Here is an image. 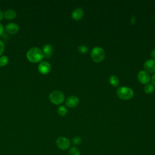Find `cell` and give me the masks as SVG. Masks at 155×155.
I'll list each match as a JSON object with an SVG mask.
<instances>
[{"mask_svg": "<svg viewBox=\"0 0 155 155\" xmlns=\"http://www.w3.org/2000/svg\"><path fill=\"white\" fill-rule=\"evenodd\" d=\"M58 113L61 116H64L67 113V108L64 105H61L58 108Z\"/></svg>", "mask_w": 155, "mask_h": 155, "instance_id": "cell-16", "label": "cell"}, {"mask_svg": "<svg viewBox=\"0 0 155 155\" xmlns=\"http://www.w3.org/2000/svg\"><path fill=\"white\" fill-rule=\"evenodd\" d=\"M19 30V25L14 22H10L7 24L5 27V31L10 35L16 34Z\"/></svg>", "mask_w": 155, "mask_h": 155, "instance_id": "cell-7", "label": "cell"}, {"mask_svg": "<svg viewBox=\"0 0 155 155\" xmlns=\"http://www.w3.org/2000/svg\"><path fill=\"white\" fill-rule=\"evenodd\" d=\"M79 102V98L76 96H70L68 97L65 101V104L70 108L76 107Z\"/></svg>", "mask_w": 155, "mask_h": 155, "instance_id": "cell-10", "label": "cell"}, {"mask_svg": "<svg viewBox=\"0 0 155 155\" xmlns=\"http://www.w3.org/2000/svg\"><path fill=\"white\" fill-rule=\"evenodd\" d=\"M26 57L30 62L38 63L43 60L44 54L41 48L38 47H32L27 51Z\"/></svg>", "mask_w": 155, "mask_h": 155, "instance_id": "cell-1", "label": "cell"}, {"mask_svg": "<svg viewBox=\"0 0 155 155\" xmlns=\"http://www.w3.org/2000/svg\"><path fill=\"white\" fill-rule=\"evenodd\" d=\"M5 50V45L4 43L0 40V56L2 54V53H4Z\"/></svg>", "mask_w": 155, "mask_h": 155, "instance_id": "cell-21", "label": "cell"}, {"mask_svg": "<svg viewBox=\"0 0 155 155\" xmlns=\"http://www.w3.org/2000/svg\"><path fill=\"white\" fill-rule=\"evenodd\" d=\"M84 10L82 8H77L71 13V17L75 21L81 20L84 16Z\"/></svg>", "mask_w": 155, "mask_h": 155, "instance_id": "cell-12", "label": "cell"}, {"mask_svg": "<svg viewBox=\"0 0 155 155\" xmlns=\"http://www.w3.org/2000/svg\"><path fill=\"white\" fill-rule=\"evenodd\" d=\"M72 142L75 145H80L82 143V139L79 136H75L72 139Z\"/></svg>", "mask_w": 155, "mask_h": 155, "instance_id": "cell-20", "label": "cell"}, {"mask_svg": "<svg viewBox=\"0 0 155 155\" xmlns=\"http://www.w3.org/2000/svg\"><path fill=\"white\" fill-rule=\"evenodd\" d=\"M150 56L153 58L152 59L155 61V49H153V50H151V53H150Z\"/></svg>", "mask_w": 155, "mask_h": 155, "instance_id": "cell-23", "label": "cell"}, {"mask_svg": "<svg viewBox=\"0 0 155 155\" xmlns=\"http://www.w3.org/2000/svg\"><path fill=\"white\" fill-rule=\"evenodd\" d=\"M151 82H152V84L155 85V73L153 74L151 77Z\"/></svg>", "mask_w": 155, "mask_h": 155, "instance_id": "cell-24", "label": "cell"}, {"mask_svg": "<svg viewBox=\"0 0 155 155\" xmlns=\"http://www.w3.org/2000/svg\"><path fill=\"white\" fill-rule=\"evenodd\" d=\"M91 57L93 61L96 63L102 62L105 56V51L100 47H95L91 51Z\"/></svg>", "mask_w": 155, "mask_h": 155, "instance_id": "cell-3", "label": "cell"}, {"mask_svg": "<svg viewBox=\"0 0 155 155\" xmlns=\"http://www.w3.org/2000/svg\"><path fill=\"white\" fill-rule=\"evenodd\" d=\"M145 71L149 73H155V61L153 59L147 60L143 64Z\"/></svg>", "mask_w": 155, "mask_h": 155, "instance_id": "cell-9", "label": "cell"}, {"mask_svg": "<svg viewBox=\"0 0 155 155\" xmlns=\"http://www.w3.org/2000/svg\"><path fill=\"white\" fill-rule=\"evenodd\" d=\"M68 155H81V152L78 148L73 147L69 150Z\"/></svg>", "mask_w": 155, "mask_h": 155, "instance_id": "cell-17", "label": "cell"}, {"mask_svg": "<svg viewBox=\"0 0 155 155\" xmlns=\"http://www.w3.org/2000/svg\"><path fill=\"white\" fill-rule=\"evenodd\" d=\"M4 27L3 26V25L0 23V36H2L4 35Z\"/></svg>", "mask_w": 155, "mask_h": 155, "instance_id": "cell-22", "label": "cell"}, {"mask_svg": "<svg viewBox=\"0 0 155 155\" xmlns=\"http://www.w3.org/2000/svg\"><path fill=\"white\" fill-rule=\"evenodd\" d=\"M3 18H4V13L0 10V21L2 20Z\"/></svg>", "mask_w": 155, "mask_h": 155, "instance_id": "cell-25", "label": "cell"}, {"mask_svg": "<svg viewBox=\"0 0 155 155\" xmlns=\"http://www.w3.org/2000/svg\"><path fill=\"white\" fill-rule=\"evenodd\" d=\"M4 17L8 20H12L16 17V13L14 10L8 9L4 13Z\"/></svg>", "mask_w": 155, "mask_h": 155, "instance_id": "cell-13", "label": "cell"}, {"mask_svg": "<svg viewBox=\"0 0 155 155\" xmlns=\"http://www.w3.org/2000/svg\"><path fill=\"white\" fill-rule=\"evenodd\" d=\"M56 144L59 149L61 150H67L70 146V142L65 137H59L56 140Z\"/></svg>", "mask_w": 155, "mask_h": 155, "instance_id": "cell-5", "label": "cell"}, {"mask_svg": "<svg viewBox=\"0 0 155 155\" xmlns=\"http://www.w3.org/2000/svg\"><path fill=\"white\" fill-rule=\"evenodd\" d=\"M38 70L42 74H47L51 70V65L47 61H42L38 65Z\"/></svg>", "mask_w": 155, "mask_h": 155, "instance_id": "cell-6", "label": "cell"}, {"mask_svg": "<svg viewBox=\"0 0 155 155\" xmlns=\"http://www.w3.org/2000/svg\"><path fill=\"white\" fill-rule=\"evenodd\" d=\"M109 82L112 86L117 87L119 84V79L116 76L112 75L109 78Z\"/></svg>", "mask_w": 155, "mask_h": 155, "instance_id": "cell-15", "label": "cell"}, {"mask_svg": "<svg viewBox=\"0 0 155 155\" xmlns=\"http://www.w3.org/2000/svg\"><path fill=\"white\" fill-rule=\"evenodd\" d=\"M137 79L142 84H147L150 81V77L147 72L144 70L140 71L137 74Z\"/></svg>", "mask_w": 155, "mask_h": 155, "instance_id": "cell-8", "label": "cell"}, {"mask_svg": "<svg viewBox=\"0 0 155 155\" xmlns=\"http://www.w3.org/2000/svg\"><path fill=\"white\" fill-rule=\"evenodd\" d=\"M154 19H155V15H154Z\"/></svg>", "mask_w": 155, "mask_h": 155, "instance_id": "cell-26", "label": "cell"}, {"mask_svg": "<svg viewBox=\"0 0 155 155\" xmlns=\"http://www.w3.org/2000/svg\"><path fill=\"white\" fill-rule=\"evenodd\" d=\"M42 50L44 54V57H45L46 58H48V59L51 57V56L53 55V51H54L53 46L49 44H45L43 47V48Z\"/></svg>", "mask_w": 155, "mask_h": 155, "instance_id": "cell-11", "label": "cell"}, {"mask_svg": "<svg viewBox=\"0 0 155 155\" xmlns=\"http://www.w3.org/2000/svg\"><path fill=\"white\" fill-rule=\"evenodd\" d=\"M78 51L82 54H85L88 51V47L86 46L85 45H83V44L79 45L78 47Z\"/></svg>", "mask_w": 155, "mask_h": 155, "instance_id": "cell-19", "label": "cell"}, {"mask_svg": "<svg viewBox=\"0 0 155 155\" xmlns=\"http://www.w3.org/2000/svg\"><path fill=\"white\" fill-rule=\"evenodd\" d=\"M154 89H155L154 85L153 84H150V83L146 84L143 88V90H144L145 93L147 94L153 93L154 91Z\"/></svg>", "mask_w": 155, "mask_h": 155, "instance_id": "cell-14", "label": "cell"}, {"mask_svg": "<svg viewBox=\"0 0 155 155\" xmlns=\"http://www.w3.org/2000/svg\"><path fill=\"white\" fill-rule=\"evenodd\" d=\"M8 58L7 56H2L0 57V67H4L8 63Z\"/></svg>", "mask_w": 155, "mask_h": 155, "instance_id": "cell-18", "label": "cell"}, {"mask_svg": "<svg viewBox=\"0 0 155 155\" xmlns=\"http://www.w3.org/2000/svg\"><path fill=\"white\" fill-rule=\"evenodd\" d=\"M49 99L51 103L55 105H60L64 102L65 96L62 91L54 90L50 94Z\"/></svg>", "mask_w": 155, "mask_h": 155, "instance_id": "cell-4", "label": "cell"}, {"mask_svg": "<svg viewBox=\"0 0 155 155\" xmlns=\"http://www.w3.org/2000/svg\"><path fill=\"white\" fill-rule=\"evenodd\" d=\"M116 94L117 97L122 100L131 99L134 96L133 90L131 88L125 86L119 87L117 89Z\"/></svg>", "mask_w": 155, "mask_h": 155, "instance_id": "cell-2", "label": "cell"}]
</instances>
